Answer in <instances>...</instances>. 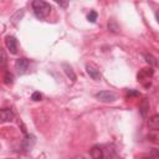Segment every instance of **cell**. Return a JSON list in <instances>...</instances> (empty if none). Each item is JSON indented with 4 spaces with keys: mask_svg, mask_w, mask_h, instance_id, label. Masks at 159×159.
<instances>
[{
    "mask_svg": "<svg viewBox=\"0 0 159 159\" xmlns=\"http://www.w3.org/2000/svg\"><path fill=\"white\" fill-rule=\"evenodd\" d=\"M87 19H88V21H89V22H94V21H96V19H97V12H96V11H91V12L88 14Z\"/></svg>",
    "mask_w": 159,
    "mask_h": 159,
    "instance_id": "15",
    "label": "cell"
},
{
    "mask_svg": "<svg viewBox=\"0 0 159 159\" xmlns=\"http://www.w3.org/2000/svg\"><path fill=\"white\" fill-rule=\"evenodd\" d=\"M41 98H42V96L40 92H34L31 96V99H34V101H41Z\"/></svg>",
    "mask_w": 159,
    "mask_h": 159,
    "instance_id": "16",
    "label": "cell"
},
{
    "mask_svg": "<svg viewBox=\"0 0 159 159\" xmlns=\"http://www.w3.org/2000/svg\"><path fill=\"white\" fill-rule=\"evenodd\" d=\"M35 143H36V139H35V137L32 135V134H27L26 137H25V139L22 140V148L25 149V150H31L32 148H34V145H35Z\"/></svg>",
    "mask_w": 159,
    "mask_h": 159,
    "instance_id": "7",
    "label": "cell"
},
{
    "mask_svg": "<svg viewBox=\"0 0 159 159\" xmlns=\"http://www.w3.org/2000/svg\"><path fill=\"white\" fill-rule=\"evenodd\" d=\"M108 30H111L112 32H118V31H119V27L117 26L116 22L111 21V22H108Z\"/></svg>",
    "mask_w": 159,
    "mask_h": 159,
    "instance_id": "13",
    "label": "cell"
},
{
    "mask_svg": "<svg viewBox=\"0 0 159 159\" xmlns=\"http://www.w3.org/2000/svg\"><path fill=\"white\" fill-rule=\"evenodd\" d=\"M148 125H149L150 129L158 130L159 129V116L158 114H154L153 117H150L149 120H148Z\"/></svg>",
    "mask_w": 159,
    "mask_h": 159,
    "instance_id": "10",
    "label": "cell"
},
{
    "mask_svg": "<svg viewBox=\"0 0 159 159\" xmlns=\"http://www.w3.org/2000/svg\"><path fill=\"white\" fill-rule=\"evenodd\" d=\"M57 4H58L60 6H62V7H66V6H67V2H66V1H65V2H63V1H57Z\"/></svg>",
    "mask_w": 159,
    "mask_h": 159,
    "instance_id": "18",
    "label": "cell"
},
{
    "mask_svg": "<svg viewBox=\"0 0 159 159\" xmlns=\"http://www.w3.org/2000/svg\"><path fill=\"white\" fill-rule=\"evenodd\" d=\"M144 58H145L147 63H149V66H157V65H158L157 58H155L153 55H150V53H145V55H144Z\"/></svg>",
    "mask_w": 159,
    "mask_h": 159,
    "instance_id": "11",
    "label": "cell"
},
{
    "mask_svg": "<svg viewBox=\"0 0 159 159\" xmlns=\"http://www.w3.org/2000/svg\"><path fill=\"white\" fill-rule=\"evenodd\" d=\"M62 68H63L65 73L67 75V77H68L72 82H75V81H76V73L73 72L72 67H71L70 65H67V63H62Z\"/></svg>",
    "mask_w": 159,
    "mask_h": 159,
    "instance_id": "9",
    "label": "cell"
},
{
    "mask_svg": "<svg viewBox=\"0 0 159 159\" xmlns=\"http://www.w3.org/2000/svg\"><path fill=\"white\" fill-rule=\"evenodd\" d=\"M94 97L99 102H103V103H111V102L117 101V98H118V96L112 91H101V92L96 93Z\"/></svg>",
    "mask_w": 159,
    "mask_h": 159,
    "instance_id": "2",
    "label": "cell"
},
{
    "mask_svg": "<svg viewBox=\"0 0 159 159\" xmlns=\"http://www.w3.org/2000/svg\"><path fill=\"white\" fill-rule=\"evenodd\" d=\"M14 119H15V113L10 108L0 109V122L7 123V122H12Z\"/></svg>",
    "mask_w": 159,
    "mask_h": 159,
    "instance_id": "5",
    "label": "cell"
},
{
    "mask_svg": "<svg viewBox=\"0 0 159 159\" xmlns=\"http://www.w3.org/2000/svg\"><path fill=\"white\" fill-rule=\"evenodd\" d=\"M5 43H6V47H7V50H9V52L11 55H16L17 53V50H19L17 48V40L14 36L7 35L5 37Z\"/></svg>",
    "mask_w": 159,
    "mask_h": 159,
    "instance_id": "3",
    "label": "cell"
},
{
    "mask_svg": "<svg viewBox=\"0 0 159 159\" xmlns=\"http://www.w3.org/2000/svg\"><path fill=\"white\" fill-rule=\"evenodd\" d=\"M86 71H87V73L89 75V77H91L92 80H94V81H99V80H101L99 70H98L94 65L87 63V65H86Z\"/></svg>",
    "mask_w": 159,
    "mask_h": 159,
    "instance_id": "6",
    "label": "cell"
},
{
    "mask_svg": "<svg viewBox=\"0 0 159 159\" xmlns=\"http://www.w3.org/2000/svg\"><path fill=\"white\" fill-rule=\"evenodd\" d=\"M148 107H149V106H148L147 102H144L143 106L140 107V108H142V114H143V116H145V113H147V108H148Z\"/></svg>",
    "mask_w": 159,
    "mask_h": 159,
    "instance_id": "17",
    "label": "cell"
},
{
    "mask_svg": "<svg viewBox=\"0 0 159 159\" xmlns=\"http://www.w3.org/2000/svg\"><path fill=\"white\" fill-rule=\"evenodd\" d=\"M32 10L35 12V16L39 19H46L51 12V5L42 0H35L32 1Z\"/></svg>",
    "mask_w": 159,
    "mask_h": 159,
    "instance_id": "1",
    "label": "cell"
},
{
    "mask_svg": "<svg viewBox=\"0 0 159 159\" xmlns=\"http://www.w3.org/2000/svg\"><path fill=\"white\" fill-rule=\"evenodd\" d=\"M6 63H7V56L4 52V50H0V68L5 67Z\"/></svg>",
    "mask_w": 159,
    "mask_h": 159,
    "instance_id": "12",
    "label": "cell"
},
{
    "mask_svg": "<svg viewBox=\"0 0 159 159\" xmlns=\"http://www.w3.org/2000/svg\"><path fill=\"white\" fill-rule=\"evenodd\" d=\"M29 67H30V63H29V60L26 58H17L15 62V68L20 75H25L29 71Z\"/></svg>",
    "mask_w": 159,
    "mask_h": 159,
    "instance_id": "4",
    "label": "cell"
},
{
    "mask_svg": "<svg viewBox=\"0 0 159 159\" xmlns=\"http://www.w3.org/2000/svg\"><path fill=\"white\" fill-rule=\"evenodd\" d=\"M4 80H5V83H7V84L12 83V81H14V76H12V73L6 72V73H5V77H4Z\"/></svg>",
    "mask_w": 159,
    "mask_h": 159,
    "instance_id": "14",
    "label": "cell"
},
{
    "mask_svg": "<svg viewBox=\"0 0 159 159\" xmlns=\"http://www.w3.org/2000/svg\"><path fill=\"white\" fill-rule=\"evenodd\" d=\"M89 153H91L92 159H103L104 158V154H103V150L101 147H93Z\"/></svg>",
    "mask_w": 159,
    "mask_h": 159,
    "instance_id": "8",
    "label": "cell"
}]
</instances>
